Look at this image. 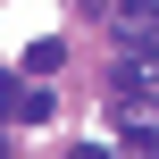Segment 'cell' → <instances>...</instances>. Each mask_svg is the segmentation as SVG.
Here are the masks:
<instances>
[{
    "instance_id": "6da1fadb",
    "label": "cell",
    "mask_w": 159,
    "mask_h": 159,
    "mask_svg": "<svg viewBox=\"0 0 159 159\" xmlns=\"http://www.w3.org/2000/svg\"><path fill=\"white\" fill-rule=\"evenodd\" d=\"M117 34L143 42V67H159V8L151 0H126V8H117Z\"/></svg>"
},
{
    "instance_id": "7a4b0ae2",
    "label": "cell",
    "mask_w": 159,
    "mask_h": 159,
    "mask_svg": "<svg viewBox=\"0 0 159 159\" xmlns=\"http://www.w3.org/2000/svg\"><path fill=\"white\" fill-rule=\"evenodd\" d=\"M59 59H67V42H59V34H42V42H34V50H25V67H34V75H50V67H59Z\"/></svg>"
},
{
    "instance_id": "3957f363",
    "label": "cell",
    "mask_w": 159,
    "mask_h": 159,
    "mask_svg": "<svg viewBox=\"0 0 159 159\" xmlns=\"http://www.w3.org/2000/svg\"><path fill=\"white\" fill-rule=\"evenodd\" d=\"M126 143H134V151L151 159V151H159V126H151V117H134V126H126Z\"/></svg>"
},
{
    "instance_id": "277c9868",
    "label": "cell",
    "mask_w": 159,
    "mask_h": 159,
    "mask_svg": "<svg viewBox=\"0 0 159 159\" xmlns=\"http://www.w3.org/2000/svg\"><path fill=\"white\" fill-rule=\"evenodd\" d=\"M0 117H17V75L0 67Z\"/></svg>"
},
{
    "instance_id": "5b68a950",
    "label": "cell",
    "mask_w": 159,
    "mask_h": 159,
    "mask_svg": "<svg viewBox=\"0 0 159 159\" xmlns=\"http://www.w3.org/2000/svg\"><path fill=\"white\" fill-rule=\"evenodd\" d=\"M67 159H109V151H101V143H75V151H67Z\"/></svg>"
},
{
    "instance_id": "8992f818",
    "label": "cell",
    "mask_w": 159,
    "mask_h": 159,
    "mask_svg": "<svg viewBox=\"0 0 159 159\" xmlns=\"http://www.w3.org/2000/svg\"><path fill=\"white\" fill-rule=\"evenodd\" d=\"M0 159H8V143H0Z\"/></svg>"
}]
</instances>
